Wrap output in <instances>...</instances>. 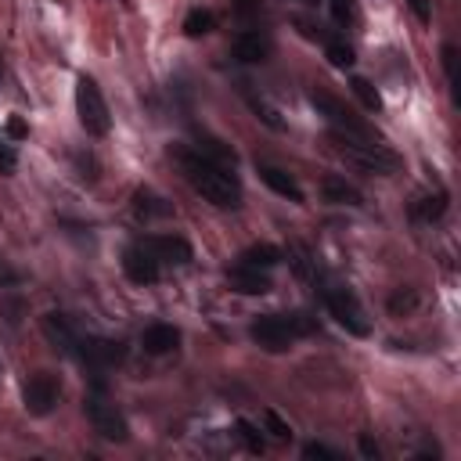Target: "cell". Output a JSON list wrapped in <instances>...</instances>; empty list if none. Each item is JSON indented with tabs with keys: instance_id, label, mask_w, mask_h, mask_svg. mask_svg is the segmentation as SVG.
Masks as SVG:
<instances>
[{
	"instance_id": "cell-5",
	"label": "cell",
	"mask_w": 461,
	"mask_h": 461,
	"mask_svg": "<svg viewBox=\"0 0 461 461\" xmlns=\"http://www.w3.org/2000/svg\"><path fill=\"white\" fill-rule=\"evenodd\" d=\"M321 295H324L328 313H331L349 335L364 339V335L371 331V324H367V317H364V310H360V303H357V295H353L349 288H342V285H328V288H321Z\"/></svg>"
},
{
	"instance_id": "cell-16",
	"label": "cell",
	"mask_w": 461,
	"mask_h": 461,
	"mask_svg": "<svg viewBox=\"0 0 461 461\" xmlns=\"http://www.w3.org/2000/svg\"><path fill=\"white\" fill-rule=\"evenodd\" d=\"M140 346H144V353H151V357L173 353V349L180 346V328H173V324H148L144 335H140Z\"/></svg>"
},
{
	"instance_id": "cell-17",
	"label": "cell",
	"mask_w": 461,
	"mask_h": 461,
	"mask_svg": "<svg viewBox=\"0 0 461 461\" xmlns=\"http://www.w3.org/2000/svg\"><path fill=\"white\" fill-rule=\"evenodd\" d=\"M321 194H324V202H331V205H360V202H364L360 191H357L353 184L339 180V176H324V180H321Z\"/></svg>"
},
{
	"instance_id": "cell-11",
	"label": "cell",
	"mask_w": 461,
	"mask_h": 461,
	"mask_svg": "<svg viewBox=\"0 0 461 461\" xmlns=\"http://www.w3.org/2000/svg\"><path fill=\"white\" fill-rule=\"evenodd\" d=\"M227 285H230L234 292H241V295H267V292L274 288L263 267H249V263H241V259H238L234 267H227Z\"/></svg>"
},
{
	"instance_id": "cell-8",
	"label": "cell",
	"mask_w": 461,
	"mask_h": 461,
	"mask_svg": "<svg viewBox=\"0 0 461 461\" xmlns=\"http://www.w3.org/2000/svg\"><path fill=\"white\" fill-rule=\"evenodd\" d=\"M76 357L83 364H90L94 371H104V367H115L126 360V346L119 339H104V335H79Z\"/></svg>"
},
{
	"instance_id": "cell-25",
	"label": "cell",
	"mask_w": 461,
	"mask_h": 461,
	"mask_svg": "<svg viewBox=\"0 0 461 461\" xmlns=\"http://www.w3.org/2000/svg\"><path fill=\"white\" fill-rule=\"evenodd\" d=\"M234 429H238V439H241V443H245L252 454H263V450H267V443H263V436L256 432V425H249V421H238Z\"/></svg>"
},
{
	"instance_id": "cell-4",
	"label": "cell",
	"mask_w": 461,
	"mask_h": 461,
	"mask_svg": "<svg viewBox=\"0 0 461 461\" xmlns=\"http://www.w3.org/2000/svg\"><path fill=\"white\" fill-rule=\"evenodd\" d=\"M76 115H79V126H83L90 137H104V133L112 130L108 101H104L101 86H97L90 76H79V79H76Z\"/></svg>"
},
{
	"instance_id": "cell-19",
	"label": "cell",
	"mask_w": 461,
	"mask_h": 461,
	"mask_svg": "<svg viewBox=\"0 0 461 461\" xmlns=\"http://www.w3.org/2000/svg\"><path fill=\"white\" fill-rule=\"evenodd\" d=\"M285 256H281V249L277 245H252V249H245L241 252V263H249V267H263V270H270V267H277Z\"/></svg>"
},
{
	"instance_id": "cell-15",
	"label": "cell",
	"mask_w": 461,
	"mask_h": 461,
	"mask_svg": "<svg viewBox=\"0 0 461 461\" xmlns=\"http://www.w3.org/2000/svg\"><path fill=\"white\" fill-rule=\"evenodd\" d=\"M256 173H259V180L274 191V194H281V198H288V202H303V187L295 184V176H288L285 169H277V166H270V162H256Z\"/></svg>"
},
{
	"instance_id": "cell-14",
	"label": "cell",
	"mask_w": 461,
	"mask_h": 461,
	"mask_svg": "<svg viewBox=\"0 0 461 461\" xmlns=\"http://www.w3.org/2000/svg\"><path fill=\"white\" fill-rule=\"evenodd\" d=\"M230 54H234L241 65H256V61H267V54H270V40H267L263 32H252V29H245V32H238V36H234V43H230Z\"/></svg>"
},
{
	"instance_id": "cell-32",
	"label": "cell",
	"mask_w": 461,
	"mask_h": 461,
	"mask_svg": "<svg viewBox=\"0 0 461 461\" xmlns=\"http://www.w3.org/2000/svg\"><path fill=\"white\" fill-rule=\"evenodd\" d=\"M407 7L414 11V18H418L421 25H429V22H432V7H429V0H407Z\"/></svg>"
},
{
	"instance_id": "cell-26",
	"label": "cell",
	"mask_w": 461,
	"mask_h": 461,
	"mask_svg": "<svg viewBox=\"0 0 461 461\" xmlns=\"http://www.w3.org/2000/svg\"><path fill=\"white\" fill-rule=\"evenodd\" d=\"M443 72H447L450 86H457V47H454V43L443 47Z\"/></svg>"
},
{
	"instance_id": "cell-23",
	"label": "cell",
	"mask_w": 461,
	"mask_h": 461,
	"mask_svg": "<svg viewBox=\"0 0 461 461\" xmlns=\"http://www.w3.org/2000/svg\"><path fill=\"white\" fill-rule=\"evenodd\" d=\"M288 256H292V267H295V274H299V277L317 281V267H313V259H310V252H306L303 245H292V249H288Z\"/></svg>"
},
{
	"instance_id": "cell-3",
	"label": "cell",
	"mask_w": 461,
	"mask_h": 461,
	"mask_svg": "<svg viewBox=\"0 0 461 461\" xmlns=\"http://www.w3.org/2000/svg\"><path fill=\"white\" fill-rule=\"evenodd\" d=\"M331 140H335V151H339L346 162H353V166H360V169H367V173H393V169H400V155L389 151L385 144H378V137L331 133Z\"/></svg>"
},
{
	"instance_id": "cell-29",
	"label": "cell",
	"mask_w": 461,
	"mask_h": 461,
	"mask_svg": "<svg viewBox=\"0 0 461 461\" xmlns=\"http://www.w3.org/2000/svg\"><path fill=\"white\" fill-rule=\"evenodd\" d=\"M263 421H267V429H270V436H274V439H288V436H292V429H288L274 411H267V414H263Z\"/></svg>"
},
{
	"instance_id": "cell-35",
	"label": "cell",
	"mask_w": 461,
	"mask_h": 461,
	"mask_svg": "<svg viewBox=\"0 0 461 461\" xmlns=\"http://www.w3.org/2000/svg\"><path fill=\"white\" fill-rule=\"evenodd\" d=\"M14 281H18V274L7 263H0V285H14Z\"/></svg>"
},
{
	"instance_id": "cell-20",
	"label": "cell",
	"mask_w": 461,
	"mask_h": 461,
	"mask_svg": "<svg viewBox=\"0 0 461 461\" xmlns=\"http://www.w3.org/2000/svg\"><path fill=\"white\" fill-rule=\"evenodd\" d=\"M216 29V14L209 11V7H191L187 14H184V32L187 36H205V32H212Z\"/></svg>"
},
{
	"instance_id": "cell-10",
	"label": "cell",
	"mask_w": 461,
	"mask_h": 461,
	"mask_svg": "<svg viewBox=\"0 0 461 461\" xmlns=\"http://www.w3.org/2000/svg\"><path fill=\"white\" fill-rule=\"evenodd\" d=\"M122 274H126L133 285H155V281H158V259L151 256V249H148L144 241L122 249Z\"/></svg>"
},
{
	"instance_id": "cell-27",
	"label": "cell",
	"mask_w": 461,
	"mask_h": 461,
	"mask_svg": "<svg viewBox=\"0 0 461 461\" xmlns=\"http://www.w3.org/2000/svg\"><path fill=\"white\" fill-rule=\"evenodd\" d=\"M414 303H418V295H414L411 288H407V292L400 288V292H393V295H389V310H393V313H403V310H411Z\"/></svg>"
},
{
	"instance_id": "cell-28",
	"label": "cell",
	"mask_w": 461,
	"mask_h": 461,
	"mask_svg": "<svg viewBox=\"0 0 461 461\" xmlns=\"http://www.w3.org/2000/svg\"><path fill=\"white\" fill-rule=\"evenodd\" d=\"M328 7H331V18H335L339 25L353 22V0H328Z\"/></svg>"
},
{
	"instance_id": "cell-33",
	"label": "cell",
	"mask_w": 461,
	"mask_h": 461,
	"mask_svg": "<svg viewBox=\"0 0 461 461\" xmlns=\"http://www.w3.org/2000/svg\"><path fill=\"white\" fill-rule=\"evenodd\" d=\"M4 130H7V137H11V140H22V137H29V126H25V122H22L18 115H11Z\"/></svg>"
},
{
	"instance_id": "cell-34",
	"label": "cell",
	"mask_w": 461,
	"mask_h": 461,
	"mask_svg": "<svg viewBox=\"0 0 461 461\" xmlns=\"http://www.w3.org/2000/svg\"><path fill=\"white\" fill-rule=\"evenodd\" d=\"M360 454H364V457H378V447H375L371 436H360Z\"/></svg>"
},
{
	"instance_id": "cell-31",
	"label": "cell",
	"mask_w": 461,
	"mask_h": 461,
	"mask_svg": "<svg viewBox=\"0 0 461 461\" xmlns=\"http://www.w3.org/2000/svg\"><path fill=\"white\" fill-rule=\"evenodd\" d=\"M18 169V155H14V148L0 137V173H14Z\"/></svg>"
},
{
	"instance_id": "cell-1",
	"label": "cell",
	"mask_w": 461,
	"mask_h": 461,
	"mask_svg": "<svg viewBox=\"0 0 461 461\" xmlns=\"http://www.w3.org/2000/svg\"><path fill=\"white\" fill-rule=\"evenodd\" d=\"M173 158H176L184 180H187L205 202H212L216 209H238V205H241V184H238V176H234L227 166L205 158L202 151H176Z\"/></svg>"
},
{
	"instance_id": "cell-24",
	"label": "cell",
	"mask_w": 461,
	"mask_h": 461,
	"mask_svg": "<svg viewBox=\"0 0 461 461\" xmlns=\"http://www.w3.org/2000/svg\"><path fill=\"white\" fill-rule=\"evenodd\" d=\"M349 86H353V94L364 101V108H371V112H378V108H382V97H378V90H375V86H371L364 76H357Z\"/></svg>"
},
{
	"instance_id": "cell-7",
	"label": "cell",
	"mask_w": 461,
	"mask_h": 461,
	"mask_svg": "<svg viewBox=\"0 0 461 461\" xmlns=\"http://www.w3.org/2000/svg\"><path fill=\"white\" fill-rule=\"evenodd\" d=\"M310 104L328 119V126H331V133H349V137H375L371 133V126L367 122H360L342 101H335L331 94H324V90H310Z\"/></svg>"
},
{
	"instance_id": "cell-22",
	"label": "cell",
	"mask_w": 461,
	"mask_h": 461,
	"mask_svg": "<svg viewBox=\"0 0 461 461\" xmlns=\"http://www.w3.org/2000/svg\"><path fill=\"white\" fill-rule=\"evenodd\" d=\"M324 54H328V61H331L335 68H349V65L357 61L353 47H349V43H342V40H328V43H324Z\"/></svg>"
},
{
	"instance_id": "cell-2",
	"label": "cell",
	"mask_w": 461,
	"mask_h": 461,
	"mask_svg": "<svg viewBox=\"0 0 461 461\" xmlns=\"http://www.w3.org/2000/svg\"><path fill=\"white\" fill-rule=\"evenodd\" d=\"M313 331H317V317L306 313V310H295V313H263V317H256L252 328H249L252 342H256L259 349H267V353H281V349H288L295 339H306V335H313Z\"/></svg>"
},
{
	"instance_id": "cell-9",
	"label": "cell",
	"mask_w": 461,
	"mask_h": 461,
	"mask_svg": "<svg viewBox=\"0 0 461 461\" xmlns=\"http://www.w3.org/2000/svg\"><path fill=\"white\" fill-rule=\"evenodd\" d=\"M58 396H61V385H58V378H54L50 371H36V375H29V382H25V389H22L25 411L36 414V418L50 414L54 403H58Z\"/></svg>"
},
{
	"instance_id": "cell-6",
	"label": "cell",
	"mask_w": 461,
	"mask_h": 461,
	"mask_svg": "<svg viewBox=\"0 0 461 461\" xmlns=\"http://www.w3.org/2000/svg\"><path fill=\"white\" fill-rule=\"evenodd\" d=\"M83 411H86V421L94 425L97 436H104V439H112V443H126V439H130V425H126L122 411H119L112 400H104L101 389L86 396Z\"/></svg>"
},
{
	"instance_id": "cell-30",
	"label": "cell",
	"mask_w": 461,
	"mask_h": 461,
	"mask_svg": "<svg viewBox=\"0 0 461 461\" xmlns=\"http://www.w3.org/2000/svg\"><path fill=\"white\" fill-rule=\"evenodd\" d=\"M303 457H321V461H339V450L324 447V443H306L303 447Z\"/></svg>"
},
{
	"instance_id": "cell-21",
	"label": "cell",
	"mask_w": 461,
	"mask_h": 461,
	"mask_svg": "<svg viewBox=\"0 0 461 461\" xmlns=\"http://www.w3.org/2000/svg\"><path fill=\"white\" fill-rule=\"evenodd\" d=\"M443 209H447V194H443V191H439V194H425V198H418V202L411 205V212H414L418 220H439Z\"/></svg>"
},
{
	"instance_id": "cell-18",
	"label": "cell",
	"mask_w": 461,
	"mask_h": 461,
	"mask_svg": "<svg viewBox=\"0 0 461 461\" xmlns=\"http://www.w3.org/2000/svg\"><path fill=\"white\" fill-rule=\"evenodd\" d=\"M133 212H137L140 220H151V216H169V212H173V205H169L166 198H158L155 191L140 187V191L133 194Z\"/></svg>"
},
{
	"instance_id": "cell-12",
	"label": "cell",
	"mask_w": 461,
	"mask_h": 461,
	"mask_svg": "<svg viewBox=\"0 0 461 461\" xmlns=\"http://www.w3.org/2000/svg\"><path fill=\"white\" fill-rule=\"evenodd\" d=\"M144 245L151 249V256L158 263H173V267H184L191 263V245L176 234H155V238H144Z\"/></svg>"
},
{
	"instance_id": "cell-13",
	"label": "cell",
	"mask_w": 461,
	"mask_h": 461,
	"mask_svg": "<svg viewBox=\"0 0 461 461\" xmlns=\"http://www.w3.org/2000/svg\"><path fill=\"white\" fill-rule=\"evenodd\" d=\"M43 335H47V342H50L54 349L76 357V349H79V331L68 324V317H61V313H43Z\"/></svg>"
}]
</instances>
